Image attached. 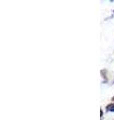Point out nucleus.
Returning a JSON list of instances; mask_svg holds the SVG:
<instances>
[{"label":"nucleus","mask_w":114,"mask_h":120,"mask_svg":"<svg viewBox=\"0 0 114 120\" xmlns=\"http://www.w3.org/2000/svg\"><path fill=\"white\" fill-rule=\"evenodd\" d=\"M100 73H101L102 78H103V81L104 82H107L108 81V78H107V70H106V69H102L100 71Z\"/></svg>","instance_id":"nucleus-1"},{"label":"nucleus","mask_w":114,"mask_h":120,"mask_svg":"<svg viewBox=\"0 0 114 120\" xmlns=\"http://www.w3.org/2000/svg\"><path fill=\"white\" fill-rule=\"evenodd\" d=\"M106 110L110 111V112H114V102L113 103H110L106 106Z\"/></svg>","instance_id":"nucleus-2"},{"label":"nucleus","mask_w":114,"mask_h":120,"mask_svg":"<svg viewBox=\"0 0 114 120\" xmlns=\"http://www.w3.org/2000/svg\"><path fill=\"white\" fill-rule=\"evenodd\" d=\"M102 116H103V111H102V109L100 110V117L102 118Z\"/></svg>","instance_id":"nucleus-3"},{"label":"nucleus","mask_w":114,"mask_h":120,"mask_svg":"<svg viewBox=\"0 0 114 120\" xmlns=\"http://www.w3.org/2000/svg\"><path fill=\"white\" fill-rule=\"evenodd\" d=\"M113 17H114V10H113V13L111 14V16H110L109 18H113ZM109 18H108V19H109Z\"/></svg>","instance_id":"nucleus-4"},{"label":"nucleus","mask_w":114,"mask_h":120,"mask_svg":"<svg viewBox=\"0 0 114 120\" xmlns=\"http://www.w3.org/2000/svg\"><path fill=\"white\" fill-rule=\"evenodd\" d=\"M112 100H113V101H114V96H113V97H112Z\"/></svg>","instance_id":"nucleus-5"}]
</instances>
